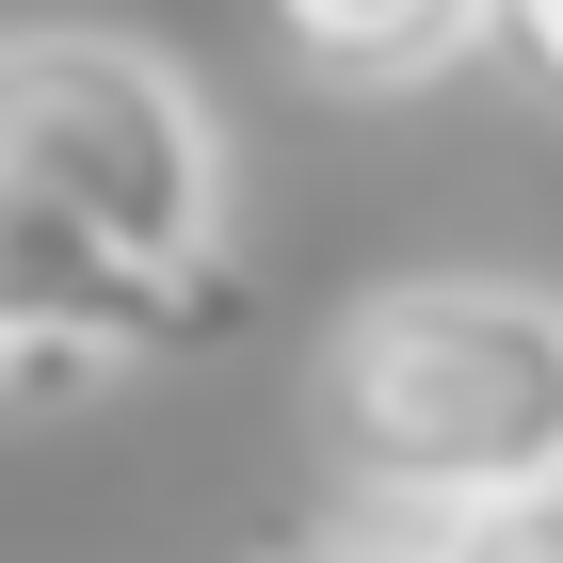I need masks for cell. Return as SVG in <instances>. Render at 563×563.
Returning a JSON list of instances; mask_svg holds the SVG:
<instances>
[{
    "label": "cell",
    "instance_id": "6da1fadb",
    "mask_svg": "<svg viewBox=\"0 0 563 563\" xmlns=\"http://www.w3.org/2000/svg\"><path fill=\"white\" fill-rule=\"evenodd\" d=\"M306 434H322L339 499L387 531H467L499 499H548L563 483V290H516V274L354 290L322 371H306Z\"/></svg>",
    "mask_w": 563,
    "mask_h": 563
},
{
    "label": "cell",
    "instance_id": "7a4b0ae2",
    "mask_svg": "<svg viewBox=\"0 0 563 563\" xmlns=\"http://www.w3.org/2000/svg\"><path fill=\"white\" fill-rule=\"evenodd\" d=\"M0 210H48L162 274H225V130L130 33H16L0 65Z\"/></svg>",
    "mask_w": 563,
    "mask_h": 563
},
{
    "label": "cell",
    "instance_id": "3957f363",
    "mask_svg": "<svg viewBox=\"0 0 563 563\" xmlns=\"http://www.w3.org/2000/svg\"><path fill=\"white\" fill-rule=\"evenodd\" d=\"M242 322V274H162L113 258L48 210H0V402L16 419H65V402L130 387L145 354H210Z\"/></svg>",
    "mask_w": 563,
    "mask_h": 563
},
{
    "label": "cell",
    "instance_id": "277c9868",
    "mask_svg": "<svg viewBox=\"0 0 563 563\" xmlns=\"http://www.w3.org/2000/svg\"><path fill=\"white\" fill-rule=\"evenodd\" d=\"M274 33H290L306 81H339V97H419L499 33V0H274Z\"/></svg>",
    "mask_w": 563,
    "mask_h": 563
},
{
    "label": "cell",
    "instance_id": "5b68a950",
    "mask_svg": "<svg viewBox=\"0 0 563 563\" xmlns=\"http://www.w3.org/2000/svg\"><path fill=\"white\" fill-rule=\"evenodd\" d=\"M451 563H563V483L548 499H499V516H467V531H434Z\"/></svg>",
    "mask_w": 563,
    "mask_h": 563
},
{
    "label": "cell",
    "instance_id": "8992f818",
    "mask_svg": "<svg viewBox=\"0 0 563 563\" xmlns=\"http://www.w3.org/2000/svg\"><path fill=\"white\" fill-rule=\"evenodd\" d=\"M290 563H451L434 531H387V516H354V531H322V548H290Z\"/></svg>",
    "mask_w": 563,
    "mask_h": 563
},
{
    "label": "cell",
    "instance_id": "52a82bcc",
    "mask_svg": "<svg viewBox=\"0 0 563 563\" xmlns=\"http://www.w3.org/2000/svg\"><path fill=\"white\" fill-rule=\"evenodd\" d=\"M499 48H516L531 81H548V97H563V0H499Z\"/></svg>",
    "mask_w": 563,
    "mask_h": 563
}]
</instances>
